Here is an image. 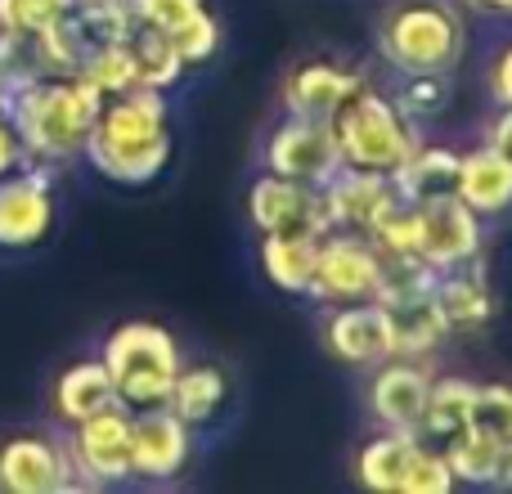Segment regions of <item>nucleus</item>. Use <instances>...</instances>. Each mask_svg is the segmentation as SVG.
I'll return each instance as SVG.
<instances>
[{"label":"nucleus","mask_w":512,"mask_h":494,"mask_svg":"<svg viewBox=\"0 0 512 494\" xmlns=\"http://www.w3.org/2000/svg\"><path fill=\"white\" fill-rule=\"evenodd\" d=\"M90 167L113 185H149L171 162L167 131V99L162 90L131 86L122 95H108L86 135Z\"/></svg>","instance_id":"obj_1"},{"label":"nucleus","mask_w":512,"mask_h":494,"mask_svg":"<svg viewBox=\"0 0 512 494\" xmlns=\"http://www.w3.org/2000/svg\"><path fill=\"white\" fill-rule=\"evenodd\" d=\"M104 95L81 77H36L9 90L5 117L14 122L23 158L36 162H68L86 149V135Z\"/></svg>","instance_id":"obj_2"},{"label":"nucleus","mask_w":512,"mask_h":494,"mask_svg":"<svg viewBox=\"0 0 512 494\" xmlns=\"http://www.w3.org/2000/svg\"><path fill=\"white\" fill-rule=\"evenodd\" d=\"M99 360H104L108 378H113L117 405L153 409V405H167L171 396V382L180 373V346L162 324L126 319V324H117L108 333Z\"/></svg>","instance_id":"obj_3"},{"label":"nucleus","mask_w":512,"mask_h":494,"mask_svg":"<svg viewBox=\"0 0 512 494\" xmlns=\"http://www.w3.org/2000/svg\"><path fill=\"white\" fill-rule=\"evenodd\" d=\"M378 45L400 77H450L463 54V23L441 0H405L382 18Z\"/></svg>","instance_id":"obj_4"},{"label":"nucleus","mask_w":512,"mask_h":494,"mask_svg":"<svg viewBox=\"0 0 512 494\" xmlns=\"http://www.w3.org/2000/svg\"><path fill=\"white\" fill-rule=\"evenodd\" d=\"M342 149V167H360V171H396L400 162L414 153L418 135L414 122L396 108L391 95H378L373 86H360L333 117H328Z\"/></svg>","instance_id":"obj_5"},{"label":"nucleus","mask_w":512,"mask_h":494,"mask_svg":"<svg viewBox=\"0 0 512 494\" xmlns=\"http://www.w3.org/2000/svg\"><path fill=\"white\" fill-rule=\"evenodd\" d=\"M378 283H382V256L364 234H351V230L319 234L310 297L328 301V306H346V301L378 297Z\"/></svg>","instance_id":"obj_6"},{"label":"nucleus","mask_w":512,"mask_h":494,"mask_svg":"<svg viewBox=\"0 0 512 494\" xmlns=\"http://www.w3.org/2000/svg\"><path fill=\"white\" fill-rule=\"evenodd\" d=\"M265 167L274 176L301 180V185L324 189L328 180L342 171V149H337V135L328 126V117H297L288 113L274 126L270 144H265Z\"/></svg>","instance_id":"obj_7"},{"label":"nucleus","mask_w":512,"mask_h":494,"mask_svg":"<svg viewBox=\"0 0 512 494\" xmlns=\"http://www.w3.org/2000/svg\"><path fill=\"white\" fill-rule=\"evenodd\" d=\"M68 459H72V477L95 481V486L135 477L131 472V409L108 405L99 414L72 423Z\"/></svg>","instance_id":"obj_8"},{"label":"nucleus","mask_w":512,"mask_h":494,"mask_svg":"<svg viewBox=\"0 0 512 494\" xmlns=\"http://www.w3.org/2000/svg\"><path fill=\"white\" fill-rule=\"evenodd\" d=\"M418 216V261L432 270H454L481 256V216L459 194H441L414 203Z\"/></svg>","instance_id":"obj_9"},{"label":"nucleus","mask_w":512,"mask_h":494,"mask_svg":"<svg viewBox=\"0 0 512 494\" xmlns=\"http://www.w3.org/2000/svg\"><path fill=\"white\" fill-rule=\"evenodd\" d=\"M324 207H328V225L333 230H351L369 239L396 207H405L396 180L387 171H360V167H342L324 189Z\"/></svg>","instance_id":"obj_10"},{"label":"nucleus","mask_w":512,"mask_h":494,"mask_svg":"<svg viewBox=\"0 0 512 494\" xmlns=\"http://www.w3.org/2000/svg\"><path fill=\"white\" fill-rule=\"evenodd\" d=\"M248 216L261 234H328V207L315 185L265 171L248 189Z\"/></svg>","instance_id":"obj_11"},{"label":"nucleus","mask_w":512,"mask_h":494,"mask_svg":"<svg viewBox=\"0 0 512 494\" xmlns=\"http://www.w3.org/2000/svg\"><path fill=\"white\" fill-rule=\"evenodd\" d=\"M54 230V180L45 167L0 176V247H36Z\"/></svg>","instance_id":"obj_12"},{"label":"nucleus","mask_w":512,"mask_h":494,"mask_svg":"<svg viewBox=\"0 0 512 494\" xmlns=\"http://www.w3.org/2000/svg\"><path fill=\"white\" fill-rule=\"evenodd\" d=\"M72 486L68 445L36 432L0 441V490L5 494H59Z\"/></svg>","instance_id":"obj_13"},{"label":"nucleus","mask_w":512,"mask_h":494,"mask_svg":"<svg viewBox=\"0 0 512 494\" xmlns=\"http://www.w3.org/2000/svg\"><path fill=\"white\" fill-rule=\"evenodd\" d=\"M324 346L333 360L342 364H373L396 355V333H391V315L382 301H346L324 319Z\"/></svg>","instance_id":"obj_14"},{"label":"nucleus","mask_w":512,"mask_h":494,"mask_svg":"<svg viewBox=\"0 0 512 494\" xmlns=\"http://www.w3.org/2000/svg\"><path fill=\"white\" fill-rule=\"evenodd\" d=\"M189 432L167 405L131 409V472L144 481H171L189 463Z\"/></svg>","instance_id":"obj_15"},{"label":"nucleus","mask_w":512,"mask_h":494,"mask_svg":"<svg viewBox=\"0 0 512 494\" xmlns=\"http://www.w3.org/2000/svg\"><path fill=\"white\" fill-rule=\"evenodd\" d=\"M427 387H432V373L418 360L405 355H391L378 364V378L369 387V405L378 414V423H387L391 432H418V418L427 405Z\"/></svg>","instance_id":"obj_16"},{"label":"nucleus","mask_w":512,"mask_h":494,"mask_svg":"<svg viewBox=\"0 0 512 494\" xmlns=\"http://www.w3.org/2000/svg\"><path fill=\"white\" fill-rule=\"evenodd\" d=\"M360 86H369L360 68L315 59L288 72V81H283V108L297 117H333Z\"/></svg>","instance_id":"obj_17"},{"label":"nucleus","mask_w":512,"mask_h":494,"mask_svg":"<svg viewBox=\"0 0 512 494\" xmlns=\"http://www.w3.org/2000/svg\"><path fill=\"white\" fill-rule=\"evenodd\" d=\"M432 306H436V315L445 319L450 333H468V328L490 324V315H495V292H490L481 265L468 261V265H454V270L436 274Z\"/></svg>","instance_id":"obj_18"},{"label":"nucleus","mask_w":512,"mask_h":494,"mask_svg":"<svg viewBox=\"0 0 512 494\" xmlns=\"http://www.w3.org/2000/svg\"><path fill=\"white\" fill-rule=\"evenodd\" d=\"M454 194H459L481 221H486V216H504L512 207V162L499 149H490V144L459 153Z\"/></svg>","instance_id":"obj_19"},{"label":"nucleus","mask_w":512,"mask_h":494,"mask_svg":"<svg viewBox=\"0 0 512 494\" xmlns=\"http://www.w3.org/2000/svg\"><path fill=\"white\" fill-rule=\"evenodd\" d=\"M423 450L418 432H382V436H369L355 454V481L364 490H378V494H400L405 486V472L414 463V454Z\"/></svg>","instance_id":"obj_20"},{"label":"nucleus","mask_w":512,"mask_h":494,"mask_svg":"<svg viewBox=\"0 0 512 494\" xmlns=\"http://www.w3.org/2000/svg\"><path fill=\"white\" fill-rule=\"evenodd\" d=\"M319 234H261V270L279 292L306 297L315 279Z\"/></svg>","instance_id":"obj_21"},{"label":"nucleus","mask_w":512,"mask_h":494,"mask_svg":"<svg viewBox=\"0 0 512 494\" xmlns=\"http://www.w3.org/2000/svg\"><path fill=\"white\" fill-rule=\"evenodd\" d=\"M225 396H230V378L225 369L216 364H180L176 382H171V396H167V409L189 427H207L216 414H221Z\"/></svg>","instance_id":"obj_22"},{"label":"nucleus","mask_w":512,"mask_h":494,"mask_svg":"<svg viewBox=\"0 0 512 494\" xmlns=\"http://www.w3.org/2000/svg\"><path fill=\"white\" fill-rule=\"evenodd\" d=\"M117 405V391H113V378H108L104 360H77L59 373L54 382V414L63 423H81V418L99 414V409Z\"/></svg>","instance_id":"obj_23"},{"label":"nucleus","mask_w":512,"mask_h":494,"mask_svg":"<svg viewBox=\"0 0 512 494\" xmlns=\"http://www.w3.org/2000/svg\"><path fill=\"white\" fill-rule=\"evenodd\" d=\"M454 176H459V153L441 149V144H414V153L391 171L405 203H427V198L454 194Z\"/></svg>","instance_id":"obj_24"},{"label":"nucleus","mask_w":512,"mask_h":494,"mask_svg":"<svg viewBox=\"0 0 512 494\" xmlns=\"http://www.w3.org/2000/svg\"><path fill=\"white\" fill-rule=\"evenodd\" d=\"M472 391H477V382H468V378H432L423 418H418V432L441 445L450 441V436H459L472 414Z\"/></svg>","instance_id":"obj_25"},{"label":"nucleus","mask_w":512,"mask_h":494,"mask_svg":"<svg viewBox=\"0 0 512 494\" xmlns=\"http://www.w3.org/2000/svg\"><path fill=\"white\" fill-rule=\"evenodd\" d=\"M131 59H135V81H140L144 90H162V95H167L189 68L176 54L171 36L162 32V27H144V23L135 27V36H131Z\"/></svg>","instance_id":"obj_26"},{"label":"nucleus","mask_w":512,"mask_h":494,"mask_svg":"<svg viewBox=\"0 0 512 494\" xmlns=\"http://www.w3.org/2000/svg\"><path fill=\"white\" fill-rule=\"evenodd\" d=\"M387 315H391V333H396V355H405V360H423V355H432L436 346H441V337L450 333L445 319L436 315L432 297L387 306Z\"/></svg>","instance_id":"obj_27"},{"label":"nucleus","mask_w":512,"mask_h":494,"mask_svg":"<svg viewBox=\"0 0 512 494\" xmlns=\"http://www.w3.org/2000/svg\"><path fill=\"white\" fill-rule=\"evenodd\" d=\"M445 463H450L454 481L463 486H495V463H499V441L477 427H463L459 436L445 441Z\"/></svg>","instance_id":"obj_28"},{"label":"nucleus","mask_w":512,"mask_h":494,"mask_svg":"<svg viewBox=\"0 0 512 494\" xmlns=\"http://www.w3.org/2000/svg\"><path fill=\"white\" fill-rule=\"evenodd\" d=\"M72 77H81L86 86H95L99 95H122V90L140 86L135 81V59H131V41H108V45H90L86 59H81V68L72 72Z\"/></svg>","instance_id":"obj_29"},{"label":"nucleus","mask_w":512,"mask_h":494,"mask_svg":"<svg viewBox=\"0 0 512 494\" xmlns=\"http://www.w3.org/2000/svg\"><path fill=\"white\" fill-rule=\"evenodd\" d=\"M86 32L90 45H108V41H131L140 18H135L131 0H104V5H77L72 9Z\"/></svg>","instance_id":"obj_30"},{"label":"nucleus","mask_w":512,"mask_h":494,"mask_svg":"<svg viewBox=\"0 0 512 494\" xmlns=\"http://www.w3.org/2000/svg\"><path fill=\"white\" fill-rule=\"evenodd\" d=\"M167 36H171V45H176V54L185 63H207L216 54V45H221V23H216L203 5L189 18H180L176 27H167Z\"/></svg>","instance_id":"obj_31"},{"label":"nucleus","mask_w":512,"mask_h":494,"mask_svg":"<svg viewBox=\"0 0 512 494\" xmlns=\"http://www.w3.org/2000/svg\"><path fill=\"white\" fill-rule=\"evenodd\" d=\"M468 427L495 436V441H512V387H499V382L481 387L477 382V391H472Z\"/></svg>","instance_id":"obj_32"},{"label":"nucleus","mask_w":512,"mask_h":494,"mask_svg":"<svg viewBox=\"0 0 512 494\" xmlns=\"http://www.w3.org/2000/svg\"><path fill=\"white\" fill-rule=\"evenodd\" d=\"M391 99H396V108L409 117V122L441 117L445 104H450V81H445V77H405Z\"/></svg>","instance_id":"obj_33"},{"label":"nucleus","mask_w":512,"mask_h":494,"mask_svg":"<svg viewBox=\"0 0 512 494\" xmlns=\"http://www.w3.org/2000/svg\"><path fill=\"white\" fill-rule=\"evenodd\" d=\"M68 9H77V0H0V32L32 36Z\"/></svg>","instance_id":"obj_34"},{"label":"nucleus","mask_w":512,"mask_h":494,"mask_svg":"<svg viewBox=\"0 0 512 494\" xmlns=\"http://www.w3.org/2000/svg\"><path fill=\"white\" fill-rule=\"evenodd\" d=\"M454 486H459V481H454L445 454L441 450H427V445H423V450L414 454V463H409L400 494H450Z\"/></svg>","instance_id":"obj_35"},{"label":"nucleus","mask_w":512,"mask_h":494,"mask_svg":"<svg viewBox=\"0 0 512 494\" xmlns=\"http://www.w3.org/2000/svg\"><path fill=\"white\" fill-rule=\"evenodd\" d=\"M131 9L144 27H162L167 32V27H176L194 9H203V0H131Z\"/></svg>","instance_id":"obj_36"},{"label":"nucleus","mask_w":512,"mask_h":494,"mask_svg":"<svg viewBox=\"0 0 512 494\" xmlns=\"http://www.w3.org/2000/svg\"><path fill=\"white\" fill-rule=\"evenodd\" d=\"M490 95L499 108H512V45H504L490 63Z\"/></svg>","instance_id":"obj_37"},{"label":"nucleus","mask_w":512,"mask_h":494,"mask_svg":"<svg viewBox=\"0 0 512 494\" xmlns=\"http://www.w3.org/2000/svg\"><path fill=\"white\" fill-rule=\"evenodd\" d=\"M23 162V144H18V131L14 122H9L5 113H0V176H9V171Z\"/></svg>","instance_id":"obj_38"},{"label":"nucleus","mask_w":512,"mask_h":494,"mask_svg":"<svg viewBox=\"0 0 512 494\" xmlns=\"http://www.w3.org/2000/svg\"><path fill=\"white\" fill-rule=\"evenodd\" d=\"M490 149H499L512 162V108H504L495 117V126H490Z\"/></svg>","instance_id":"obj_39"},{"label":"nucleus","mask_w":512,"mask_h":494,"mask_svg":"<svg viewBox=\"0 0 512 494\" xmlns=\"http://www.w3.org/2000/svg\"><path fill=\"white\" fill-rule=\"evenodd\" d=\"M495 486L512 490V441H499V463H495Z\"/></svg>","instance_id":"obj_40"},{"label":"nucleus","mask_w":512,"mask_h":494,"mask_svg":"<svg viewBox=\"0 0 512 494\" xmlns=\"http://www.w3.org/2000/svg\"><path fill=\"white\" fill-rule=\"evenodd\" d=\"M463 5H472V9H490V14H499V0H463Z\"/></svg>","instance_id":"obj_41"},{"label":"nucleus","mask_w":512,"mask_h":494,"mask_svg":"<svg viewBox=\"0 0 512 494\" xmlns=\"http://www.w3.org/2000/svg\"><path fill=\"white\" fill-rule=\"evenodd\" d=\"M5 104H9V86H5V72H0V113H5Z\"/></svg>","instance_id":"obj_42"},{"label":"nucleus","mask_w":512,"mask_h":494,"mask_svg":"<svg viewBox=\"0 0 512 494\" xmlns=\"http://www.w3.org/2000/svg\"><path fill=\"white\" fill-rule=\"evenodd\" d=\"M499 14H512V0H499Z\"/></svg>","instance_id":"obj_43"},{"label":"nucleus","mask_w":512,"mask_h":494,"mask_svg":"<svg viewBox=\"0 0 512 494\" xmlns=\"http://www.w3.org/2000/svg\"><path fill=\"white\" fill-rule=\"evenodd\" d=\"M77 5H104V0H77Z\"/></svg>","instance_id":"obj_44"}]
</instances>
